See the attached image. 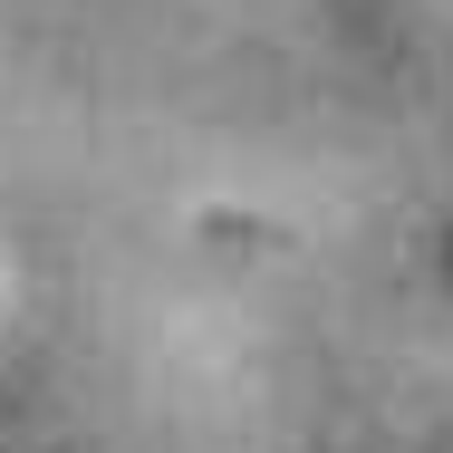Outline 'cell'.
Returning <instances> with one entry per match:
<instances>
[{"label": "cell", "mask_w": 453, "mask_h": 453, "mask_svg": "<svg viewBox=\"0 0 453 453\" xmlns=\"http://www.w3.org/2000/svg\"><path fill=\"white\" fill-rule=\"evenodd\" d=\"M444 261H453V242H444Z\"/></svg>", "instance_id": "1"}]
</instances>
